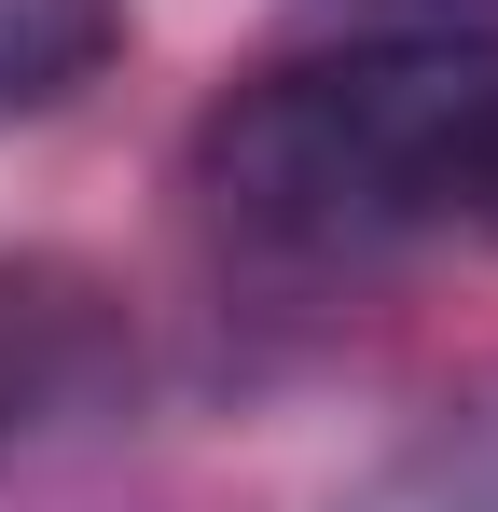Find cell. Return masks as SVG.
Returning <instances> with one entry per match:
<instances>
[{
    "mask_svg": "<svg viewBox=\"0 0 498 512\" xmlns=\"http://www.w3.org/2000/svg\"><path fill=\"white\" fill-rule=\"evenodd\" d=\"M485 167H498V28H402V14H360L249 70L194 125L208 222L277 263L402 250L485 208Z\"/></svg>",
    "mask_w": 498,
    "mask_h": 512,
    "instance_id": "cell-1",
    "label": "cell"
},
{
    "mask_svg": "<svg viewBox=\"0 0 498 512\" xmlns=\"http://www.w3.org/2000/svg\"><path fill=\"white\" fill-rule=\"evenodd\" d=\"M125 56V0H0V125L83 97Z\"/></svg>",
    "mask_w": 498,
    "mask_h": 512,
    "instance_id": "cell-2",
    "label": "cell"
},
{
    "mask_svg": "<svg viewBox=\"0 0 498 512\" xmlns=\"http://www.w3.org/2000/svg\"><path fill=\"white\" fill-rule=\"evenodd\" d=\"M360 14H402V28H498V0H360Z\"/></svg>",
    "mask_w": 498,
    "mask_h": 512,
    "instance_id": "cell-3",
    "label": "cell"
},
{
    "mask_svg": "<svg viewBox=\"0 0 498 512\" xmlns=\"http://www.w3.org/2000/svg\"><path fill=\"white\" fill-rule=\"evenodd\" d=\"M485 222H498V167H485Z\"/></svg>",
    "mask_w": 498,
    "mask_h": 512,
    "instance_id": "cell-4",
    "label": "cell"
}]
</instances>
